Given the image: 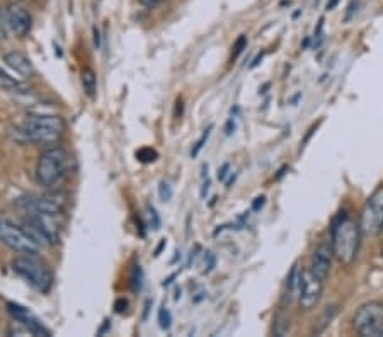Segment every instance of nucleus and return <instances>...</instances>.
Instances as JSON below:
<instances>
[{"label": "nucleus", "instance_id": "nucleus-1", "mask_svg": "<svg viewBox=\"0 0 383 337\" xmlns=\"http://www.w3.org/2000/svg\"><path fill=\"white\" fill-rule=\"evenodd\" d=\"M65 131V121L55 114H28L11 126L9 137L16 143H55Z\"/></svg>", "mask_w": 383, "mask_h": 337}, {"label": "nucleus", "instance_id": "nucleus-2", "mask_svg": "<svg viewBox=\"0 0 383 337\" xmlns=\"http://www.w3.org/2000/svg\"><path fill=\"white\" fill-rule=\"evenodd\" d=\"M361 235L363 232L360 221L349 219L346 213H339L336 216L331 227V250L337 262L343 266L353 264L360 252Z\"/></svg>", "mask_w": 383, "mask_h": 337}, {"label": "nucleus", "instance_id": "nucleus-3", "mask_svg": "<svg viewBox=\"0 0 383 337\" xmlns=\"http://www.w3.org/2000/svg\"><path fill=\"white\" fill-rule=\"evenodd\" d=\"M70 166L68 152L61 147H48L39 154L38 162H36V180L39 186L51 188L56 186L61 179L67 176Z\"/></svg>", "mask_w": 383, "mask_h": 337}, {"label": "nucleus", "instance_id": "nucleus-4", "mask_svg": "<svg viewBox=\"0 0 383 337\" xmlns=\"http://www.w3.org/2000/svg\"><path fill=\"white\" fill-rule=\"evenodd\" d=\"M12 269L39 293H48L53 286L51 269L36 254H20L12 261Z\"/></svg>", "mask_w": 383, "mask_h": 337}, {"label": "nucleus", "instance_id": "nucleus-5", "mask_svg": "<svg viewBox=\"0 0 383 337\" xmlns=\"http://www.w3.org/2000/svg\"><path fill=\"white\" fill-rule=\"evenodd\" d=\"M0 242L19 254H38L41 247L26 228L7 219H0Z\"/></svg>", "mask_w": 383, "mask_h": 337}, {"label": "nucleus", "instance_id": "nucleus-6", "mask_svg": "<svg viewBox=\"0 0 383 337\" xmlns=\"http://www.w3.org/2000/svg\"><path fill=\"white\" fill-rule=\"evenodd\" d=\"M353 327L361 337H383V303L361 305L353 317Z\"/></svg>", "mask_w": 383, "mask_h": 337}, {"label": "nucleus", "instance_id": "nucleus-7", "mask_svg": "<svg viewBox=\"0 0 383 337\" xmlns=\"http://www.w3.org/2000/svg\"><path fill=\"white\" fill-rule=\"evenodd\" d=\"M360 227L363 235L375 237L383 232V186L375 189L366 200L360 215Z\"/></svg>", "mask_w": 383, "mask_h": 337}, {"label": "nucleus", "instance_id": "nucleus-8", "mask_svg": "<svg viewBox=\"0 0 383 337\" xmlns=\"http://www.w3.org/2000/svg\"><path fill=\"white\" fill-rule=\"evenodd\" d=\"M14 207L16 209H19L23 215H43L49 216V219H56V216H60L61 213H63V208H61L60 203L36 195L19 196V198L14 201Z\"/></svg>", "mask_w": 383, "mask_h": 337}, {"label": "nucleus", "instance_id": "nucleus-9", "mask_svg": "<svg viewBox=\"0 0 383 337\" xmlns=\"http://www.w3.org/2000/svg\"><path fill=\"white\" fill-rule=\"evenodd\" d=\"M53 219L43 215H23V227L38 240L39 245H51L59 244V230L53 225Z\"/></svg>", "mask_w": 383, "mask_h": 337}, {"label": "nucleus", "instance_id": "nucleus-10", "mask_svg": "<svg viewBox=\"0 0 383 337\" xmlns=\"http://www.w3.org/2000/svg\"><path fill=\"white\" fill-rule=\"evenodd\" d=\"M324 281L317 278L315 274L310 273V269L302 271L298 285V302L303 310H312L319 305L320 298H322Z\"/></svg>", "mask_w": 383, "mask_h": 337}, {"label": "nucleus", "instance_id": "nucleus-11", "mask_svg": "<svg viewBox=\"0 0 383 337\" xmlns=\"http://www.w3.org/2000/svg\"><path fill=\"white\" fill-rule=\"evenodd\" d=\"M4 16H6L7 27H9L12 35H16L18 38H24V36L30 35L32 27V18L31 12L28 11V7L23 2H11L4 9Z\"/></svg>", "mask_w": 383, "mask_h": 337}, {"label": "nucleus", "instance_id": "nucleus-12", "mask_svg": "<svg viewBox=\"0 0 383 337\" xmlns=\"http://www.w3.org/2000/svg\"><path fill=\"white\" fill-rule=\"evenodd\" d=\"M7 312H9L11 317L26 329L30 334L36 337H51V331H49L35 314H31L30 308L19 305V303L16 302H9L7 303Z\"/></svg>", "mask_w": 383, "mask_h": 337}, {"label": "nucleus", "instance_id": "nucleus-13", "mask_svg": "<svg viewBox=\"0 0 383 337\" xmlns=\"http://www.w3.org/2000/svg\"><path fill=\"white\" fill-rule=\"evenodd\" d=\"M331 257L332 250L329 249L327 245H319V247L314 250V254H312L310 268H308L310 273L325 281V278L329 276V271H331Z\"/></svg>", "mask_w": 383, "mask_h": 337}, {"label": "nucleus", "instance_id": "nucleus-14", "mask_svg": "<svg viewBox=\"0 0 383 337\" xmlns=\"http://www.w3.org/2000/svg\"><path fill=\"white\" fill-rule=\"evenodd\" d=\"M4 63H6L12 72L24 77V79H31V77L35 75V67H32L31 60L19 51L4 53Z\"/></svg>", "mask_w": 383, "mask_h": 337}, {"label": "nucleus", "instance_id": "nucleus-15", "mask_svg": "<svg viewBox=\"0 0 383 337\" xmlns=\"http://www.w3.org/2000/svg\"><path fill=\"white\" fill-rule=\"evenodd\" d=\"M80 82H82V87H84L85 96H87L89 99H96V94H97L96 72H94L92 68L85 67L80 73Z\"/></svg>", "mask_w": 383, "mask_h": 337}, {"label": "nucleus", "instance_id": "nucleus-16", "mask_svg": "<svg viewBox=\"0 0 383 337\" xmlns=\"http://www.w3.org/2000/svg\"><path fill=\"white\" fill-rule=\"evenodd\" d=\"M0 87L11 92H28V87L19 79L12 77L7 70L0 67Z\"/></svg>", "mask_w": 383, "mask_h": 337}, {"label": "nucleus", "instance_id": "nucleus-17", "mask_svg": "<svg viewBox=\"0 0 383 337\" xmlns=\"http://www.w3.org/2000/svg\"><path fill=\"white\" fill-rule=\"evenodd\" d=\"M337 314V307L331 305V307H325V310L320 314V317L317 319L314 329H312V334H320V332H324L325 329L331 326L332 319L336 317Z\"/></svg>", "mask_w": 383, "mask_h": 337}, {"label": "nucleus", "instance_id": "nucleus-18", "mask_svg": "<svg viewBox=\"0 0 383 337\" xmlns=\"http://www.w3.org/2000/svg\"><path fill=\"white\" fill-rule=\"evenodd\" d=\"M300 276H302V271L298 269V264H293L290 273L286 278V297L288 300L293 298L295 295H298V285H300Z\"/></svg>", "mask_w": 383, "mask_h": 337}, {"label": "nucleus", "instance_id": "nucleus-19", "mask_svg": "<svg viewBox=\"0 0 383 337\" xmlns=\"http://www.w3.org/2000/svg\"><path fill=\"white\" fill-rule=\"evenodd\" d=\"M130 286L133 293H138L143 288V269L140 264H135L133 269L130 273Z\"/></svg>", "mask_w": 383, "mask_h": 337}, {"label": "nucleus", "instance_id": "nucleus-20", "mask_svg": "<svg viewBox=\"0 0 383 337\" xmlns=\"http://www.w3.org/2000/svg\"><path fill=\"white\" fill-rule=\"evenodd\" d=\"M288 331H290V320H288L283 314L276 315L274 324H273V334L281 337V336H285Z\"/></svg>", "mask_w": 383, "mask_h": 337}, {"label": "nucleus", "instance_id": "nucleus-21", "mask_svg": "<svg viewBox=\"0 0 383 337\" xmlns=\"http://www.w3.org/2000/svg\"><path fill=\"white\" fill-rule=\"evenodd\" d=\"M159 159V152L152 147H143V149L137 150V160L142 164H152Z\"/></svg>", "mask_w": 383, "mask_h": 337}, {"label": "nucleus", "instance_id": "nucleus-22", "mask_svg": "<svg viewBox=\"0 0 383 337\" xmlns=\"http://www.w3.org/2000/svg\"><path fill=\"white\" fill-rule=\"evenodd\" d=\"M145 213H147V227L152 230H160V227H162V220H160L157 209L148 204Z\"/></svg>", "mask_w": 383, "mask_h": 337}, {"label": "nucleus", "instance_id": "nucleus-23", "mask_svg": "<svg viewBox=\"0 0 383 337\" xmlns=\"http://www.w3.org/2000/svg\"><path fill=\"white\" fill-rule=\"evenodd\" d=\"M157 320H159V326L162 331H169L172 326V314L169 312V308L166 305H162L159 308V314H157Z\"/></svg>", "mask_w": 383, "mask_h": 337}, {"label": "nucleus", "instance_id": "nucleus-24", "mask_svg": "<svg viewBox=\"0 0 383 337\" xmlns=\"http://www.w3.org/2000/svg\"><path fill=\"white\" fill-rule=\"evenodd\" d=\"M212 130H213V125H209L208 128L203 131V135H201V137L197 138V142L195 143V147H193V150H191V157H193V159L197 157V155H200V152L203 150L205 143H207V140H208V137H209V133H212Z\"/></svg>", "mask_w": 383, "mask_h": 337}, {"label": "nucleus", "instance_id": "nucleus-25", "mask_svg": "<svg viewBox=\"0 0 383 337\" xmlns=\"http://www.w3.org/2000/svg\"><path fill=\"white\" fill-rule=\"evenodd\" d=\"M159 198L160 201H164V203L172 198V188L166 180H160L159 183Z\"/></svg>", "mask_w": 383, "mask_h": 337}, {"label": "nucleus", "instance_id": "nucleus-26", "mask_svg": "<svg viewBox=\"0 0 383 337\" xmlns=\"http://www.w3.org/2000/svg\"><path fill=\"white\" fill-rule=\"evenodd\" d=\"M245 48H247V36L242 35L241 38L236 41V44H233V48H232V50H233L232 51V60H237L238 56L242 55V51L245 50Z\"/></svg>", "mask_w": 383, "mask_h": 337}, {"label": "nucleus", "instance_id": "nucleus-27", "mask_svg": "<svg viewBox=\"0 0 383 337\" xmlns=\"http://www.w3.org/2000/svg\"><path fill=\"white\" fill-rule=\"evenodd\" d=\"M217 264V257L213 252H205V268H203V274L212 273L213 268Z\"/></svg>", "mask_w": 383, "mask_h": 337}, {"label": "nucleus", "instance_id": "nucleus-28", "mask_svg": "<svg viewBox=\"0 0 383 337\" xmlns=\"http://www.w3.org/2000/svg\"><path fill=\"white\" fill-rule=\"evenodd\" d=\"M322 30H324V19H320V23H319V26H317V31H315V39H314V48H319L320 44H322V39H324V36H322Z\"/></svg>", "mask_w": 383, "mask_h": 337}, {"label": "nucleus", "instance_id": "nucleus-29", "mask_svg": "<svg viewBox=\"0 0 383 337\" xmlns=\"http://www.w3.org/2000/svg\"><path fill=\"white\" fill-rule=\"evenodd\" d=\"M126 308H128V300L125 297L118 298L116 302H114V312H116V314H125Z\"/></svg>", "mask_w": 383, "mask_h": 337}, {"label": "nucleus", "instance_id": "nucleus-30", "mask_svg": "<svg viewBox=\"0 0 383 337\" xmlns=\"http://www.w3.org/2000/svg\"><path fill=\"white\" fill-rule=\"evenodd\" d=\"M7 32H9V27H7L6 16H4V11H0V39H6Z\"/></svg>", "mask_w": 383, "mask_h": 337}, {"label": "nucleus", "instance_id": "nucleus-31", "mask_svg": "<svg viewBox=\"0 0 383 337\" xmlns=\"http://www.w3.org/2000/svg\"><path fill=\"white\" fill-rule=\"evenodd\" d=\"M92 39H94V48H96V50H101L102 36H101V31H99L97 26L92 27Z\"/></svg>", "mask_w": 383, "mask_h": 337}, {"label": "nucleus", "instance_id": "nucleus-32", "mask_svg": "<svg viewBox=\"0 0 383 337\" xmlns=\"http://www.w3.org/2000/svg\"><path fill=\"white\" fill-rule=\"evenodd\" d=\"M138 4H142L143 7H147V9H154V7L160 6V4L164 2V0H137Z\"/></svg>", "mask_w": 383, "mask_h": 337}, {"label": "nucleus", "instance_id": "nucleus-33", "mask_svg": "<svg viewBox=\"0 0 383 337\" xmlns=\"http://www.w3.org/2000/svg\"><path fill=\"white\" fill-rule=\"evenodd\" d=\"M229 171H230V164H224L220 168H218V180H225L226 176H229Z\"/></svg>", "mask_w": 383, "mask_h": 337}, {"label": "nucleus", "instance_id": "nucleus-34", "mask_svg": "<svg viewBox=\"0 0 383 337\" xmlns=\"http://www.w3.org/2000/svg\"><path fill=\"white\" fill-rule=\"evenodd\" d=\"M265 203H266L265 196H257V198L253 201V209H254V212H259V209L265 207Z\"/></svg>", "mask_w": 383, "mask_h": 337}, {"label": "nucleus", "instance_id": "nucleus-35", "mask_svg": "<svg viewBox=\"0 0 383 337\" xmlns=\"http://www.w3.org/2000/svg\"><path fill=\"white\" fill-rule=\"evenodd\" d=\"M233 130H236V121H233V118H230L229 121H226L225 126V135H232Z\"/></svg>", "mask_w": 383, "mask_h": 337}, {"label": "nucleus", "instance_id": "nucleus-36", "mask_svg": "<svg viewBox=\"0 0 383 337\" xmlns=\"http://www.w3.org/2000/svg\"><path fill=\"white\" fill-rule=\"evenodd\" d=\"M208 189H209V180L207 179L203 183V188H201V198H207V195H208Z\"/></svg>", "mask_w": 383, "mask_h": 337}, {"label": "nucleus", "instance_id": "nucleus-37", "mask_svg": "<svg viewBox=\"0 0 383 337\" xmlns=\"http://www.w3.org/2000/svg\"><path fill=\"white\" fill-rule=\"evenodd\" d=\"M109 329V320H104V324H102V327L97 331V336H104L106 332H108Z\"/></svg>", "mask_w": 383, "mask_h": 337}, {"label": "nucleus", "instance_id": "nucleus-38", "mask_svg": "<svg viewBox=\"0 0 383 337\" xmlns=\"http://www.w3.org/2000/svg\"><path fill=\"white\" fill-rule=\"evenodd\" d=\"M150 305H152V300H147L145 310H143V320H147V315H148V310H150Z\"/></svg>", "mask_w": 383, "mask_h": 337}, {"label": "nucleus", "instance_id": "nucleus-39", "mask_svg": "<svg viewBox=\"0 0 383 337\" xmlns=\"http://www.w3.org/2000/svg\"><path fill=\"white\" fill-rule=\"evenodd\" d=\"M336 4H337V0H331V4H327V9L332 11V9H334Z\"/></svg>", "mask_w": 383, "mask_h": 337}]
</instances>
